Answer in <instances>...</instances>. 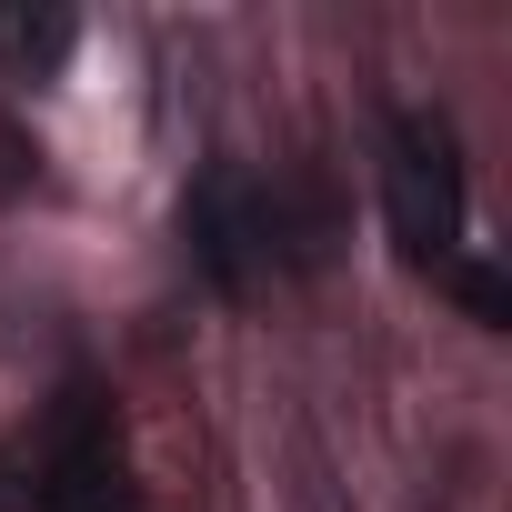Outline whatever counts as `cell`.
Here are the masks:
<instances>
[{"label":"cell","instance_id":"cell-1","mask_svg":"<svg viewBox=\"0 0 512 512\" xmlns=\"http://www.w3.org/2000/svg\"><path fill=\"white\" fill-rule=\"evenodd\" d=\"M382 221L412 272L462 262V141L442 111H392L382 131Z\"/></svg>","mask_w":512,"mask_h":512},{"label":"cell","instance_id":"cell-2","mask_svg":"<svg viewBox=\"0 0 512 512\" xmlns=\"http://www.w3.org/2000/svg\"><path fill=\"white\" fill-rule=\"evenodd\" d=\"M181 251H191V272L221 302H251L262 272L282 262V201L251 181L241 161H201L191 191H181Z\"/></svg>","mask_w":512,"mask_h":512},{"label":"cell","instance_id":"cell-3","mask_svg":"<svg viewBox=\"0 0 512 512\" xmlns=\"http://www.w3.org/2000/svg\"><path fill=\"white\" fill-rule=\"evenodd\" d=\"M31 512H131V452H121V412L91 372L61 382L51 432H41V472H31Z\"/></svg>","mask_w":512,"mask_h":512},{"label":"cell","instance_id":"cell-4","mask_svg":"<svg viewBox=\"0 0 512 512\" xmlns=\"http://www.w3.org/2000/svg\"><path fill=\"white\" fill-rule=\"evenodd\" d=\"M71 41H81V21L61 11V0H0V61H11L21 81H51L71 61Z\"/></svg>","mask_w":512,"mask_h":512},{"label":"cell","instance_id":"cell-5","mask_svg":"<svg viewBox=\"0 0 512 512\" xmlns=\"http://www.w3.org/2000/svg\"><path fill=\"white\" fill-rule=\"evenodd\" d=\"M442 282H452V302H462L482 332H512V282H502L492 262H442Z\"/></svg>","mask_w":512,"mask_h":512},{"label":"cell","instance_id":"cell-6","mask_svg":"<svg viewBox=\"0 0 512 512\" xmlns=\"http://www.w3.org/2000/svg\"><path fill=\"white\" fill-rule=\"evenodd\" d=\"M11 191H31V141L0 121V201H11Z\"/></svg>","mask_w":512,"mask_h":512},{"label":"cell","instance_id":"cell-7","mask_svg":"<svg viewBox=\"0 0 512 512\" xmlns=\"http://www.w3.org/2000/svg\"><path fill=\"white\" fill-rule=\"evenodd\" d=\"M21 502H31V472H21L11 452H0V512H21Z\"/></svg>","mask_w":512,"mask_h":512}]
</instances>
